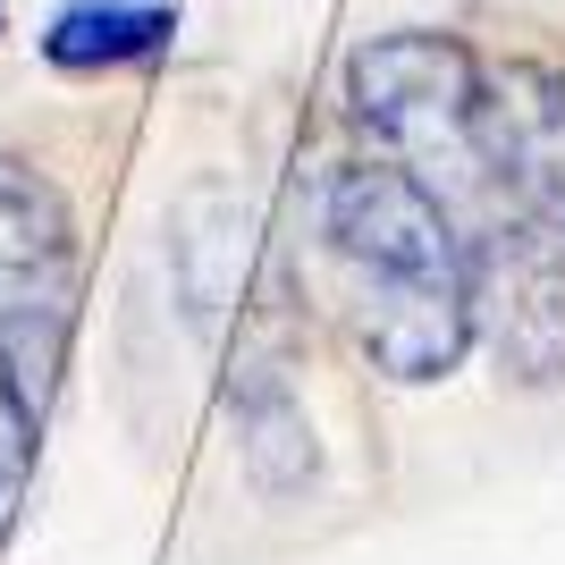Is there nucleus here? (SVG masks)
<instances>
[{
	"instance_id": "f257e3e1",
	"label": "nucleus",
	"mask_w": 565,
	"mask_h": 565,
	"mask_svg": "<svg viewBox=\"0 0 565 565\" xmlns=\"http://www.w3.org/2000/svg\"><path fill=\"white\" fill-rule=\"evenodd\" d=\"M321 262H330L338 312L380 380L430 388L472 354V245L423 178H405L388 152L347 161L321 186Z\"/></svg>"
},
{
	"instance_id": "423d86ee",
	"label": "nucleus",
	"mask_w": 565,
	"mask_h": 565,
	"mask_svg": "<svg viewBox=\"0 0 565 565\" xmlns=\"http://www.w3.org/2000/svg\"><path fill=\"white\" fill-rule=\"evenodd\" d=\"M178 18L161 0H68L43 34V60L51 68H136L152 51H169Z\"/></svg>"
},
{
	"instance_id": "6e6552de",
	"label": "nucleus",
	"mask_w": 565,
	"mask_h": 565,
	"mask_svg": "<svg viewBox=\"0 0 565 565\" xmlns=\"http://www.w3.org/2000/svg\"><path fill=\"white\" fill-rule=\"evenodd\" d=\"M34 414H43V405L25 397V380L0 363V541L18 532L25 481H34Z\"/></svg>"
},
{
	"instance_id": "7ed1b4c3",
	"label": "nucleus",
	"mask_w": 565,
	"mask_h": 565,
	"mask_svg": "<svg viewBox=\"0 0 565 565\" xmlns=\"http://www.w3.org/2000/svg\"><path fill=\"white\" fill-rule=\"evenodd\" d=\"M76 330V220L43 169L0 152V363L43 405Z\"/></svg>"
},
{
	"instance_id": "0eeeda50",
	"label": "nucleus",
	"mask_w": 565,
	"mask_h": 565,
	"mask_svg": "<svg viewBox=\"0 0 565 565\" xmlns=\"http://www.w3.org/2000/svg\"><path fill=\"white\" fill-rule=\"evenodd\" d=\"M236 456L254 472V490L287 498V490H312V472H321V448H312V423L305 405L287 397V380L262 372L245 397H236Z\"/></svg>"
},
{
	"instance_id": "20e7f679",
	"label": "nucleus",
	"mask_w": 565,
	"mask_h": 565,
	"mask_svg": "<svg viewBox=\"0 0 565 565\" xmlns=\"http://www.w3.org/2000/svg\"><path fill=\"white\" fill-rule=\"evenodd\" d=\"M472 321L498 354V380L565 388V245L541 220L472 236Z\"/></svg>"
},
{
	"instance_id": "f03ea898",
	"label": "nucleus",
	"mask_w": 565,
	"mask_h": 565,
	"mask_svg": "<svg viewBox=\"0 0 565 565\" xmlns=\"http://www.w3.org/2000/svg\"><path fill=\"white\" fill-rule=\"evenodd\" d=\"M347 102L363 118V136L439 194V212L472 236L515 228V194L498 169V136H490V60L456 34L430 25H397L347 60Z\"/></svg>"
},
{
	"instance_id": "39448f33",
	"label": "nucleus",
	"mask_w": 565,
	"mask_h": 565,
	"mask_svg": "<svg viewBox=\"0 0 565 565\" xmlns=\"http://www.w3.org/2000/svg\"><path fill=\"white\" fill-rule=\"evenodd\" d=\"M490 136L515 212L565 245V68H541V60L490 68Z\"/></svg>"
}]
</instances>
